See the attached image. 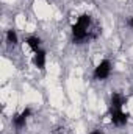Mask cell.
<instances>
[{
    "label": "cell",
    "instance_id": "cell-1",
    "mask_svg": "<svg viewBox=\"0 0 133 134\" xmlns=\"http://www.w3.org/2000/svg\"><path fill=\"white\" fill-rule=\"evenodd\" d=\"M99 34H100V27L88 14L80 16L77 19V22L72 25V41L75 44H85L91 39H96Z\"/></svg>",
    "mask_w": 133,
    "mask_h": 134
},
{
    "label": "cell",
    "instance_id": "cell-2",
    "mask_svg": "<svg viewBox=\"0 0 133 134\" xmlns=\"http://www.w3.org/2000/svg\"><path fill=\"white\" fill-rule=\"evenodd\" d=\"M110 75H111V61L110 59H102L94 69V78L102 81V80H106Z\"/></svg>",
    "mask_w": 133,
    "mask_h": 134
},
{
    "label": "cell",
    "instance_id": "cell-3",
    "mask_svg": "<svg viewBox=\"0 0 133 134\" xmlns=\"http://www.w3.org/2000/svg\"><path fill=\"white\" fill-rule=\"evenodd\" d=\"M30 115H32V109H30V108H25V109H22L19 114H16V115L13 117V123H14V126H16L17 130L24 128Z\"/></svg>",
    "mask_w": 133,
    "mask_h": 134
},
{
    "label": "cell",
    "instance_id": "cell-4",
    "mask_svg": "<svg viewBox=\"0 0 133 134\" xmlns=\"http://www.w3.org/2000/svg\"><path fill=\"white\" fill-rule=\"evenodd\" d=\"M125 103H127L125 95H122V94H119V92H113V94H111V98H110V111L122 109Z\"/></svg>",
    "mask_w": 133,
    "mask_h": 134
},
{
    "label": "cell",
    "instance_id": "cell-5",
    "mask_svg": "<svg viewBox=\"0 0 133 134\" xmlns=\"http://www.w3.org/2000/svg\"><path fill=\"white\" fill-rule=\"evenodd\" d=\"M110 115H111L113 125H116V126H124V125H127V122H129V117H127V114H125L122 109L110 111Z\"/></svg>",
    "mask_w": 133,
    "mask_h": 134
},
{
    "label": "cell",
    "instance_id": "cell-6",
    "mask_svg": "<svg viewBox=\"0 0 133 134\" xmlns=\"http://www.w3.org/2000/svg\"><path fill=\"white\" fill-rule=\"evenodd\" d=\"M45 59H47V55H45V50L44 48H39V50L33 52V63L39 70H44L45 69Z\"/></svg>",
    "mask_w": 133,
    "mask_h": 134
},
{
    "label": "cell",
    "instance_id": "cell-7",
    "mask_svg": "<svg viewBox=\"0 0 133 134\" xmlns=\"http://www.w3.org/2000/svg\"><path fill=\"white\" fill-rule=\"evenodd\" d=\"M25 42H27V45H28V48H30L32 52H36V50L42 48V42H41V39H39L38 36H28V37L25 39Z\"/></svg>",
    "mask_w": 133,
    "mask_h": 134
},
{
    "label": "cell",
    "instance_id": "cell-8",
    "mask_svg": "<svg viewBox=\"0 0 133 134\" xmlns=\"http://www.w3.org/2000/svg\"><path fill=\"white\" fill-rule=\"evenodd\" d=\"M6 42H8L9 45H13V47L17 45L19 37H17V33H16L14 30H8V31H6Z\"/></svg>",
    "mask_w": 133,
    "mask_h": 134
},
{
    "label": "cell",
    "instance_id": "cell-9",
    "mask_svg": "<svg viewBox=\"0 0 133 134\" xmlns=\"http://www.w3.org/2000/svg\"><path fill=\"white\" fill-rule=\"evenodd\" d=\"M89 134H105V133H103V131H100V130H93Z\"/></svg>",
    "mask_w": 133,
    "mask_h": 134
},
{
    "label": "cell",
    "instance_id": "cell-10",
    "mask_svg": "<svg viewBox=\"0 0 133 134\" xmlns=\"http://www.w3.org/2000/svg\"><path fill=\"white\" fill-rule=\"evenodd\" d=\"M129 27H132L133 28V17H130V20H129Z\"/></svg>",
    "mask_w": 133,
    "mask_h": 134
}]
</instances>
